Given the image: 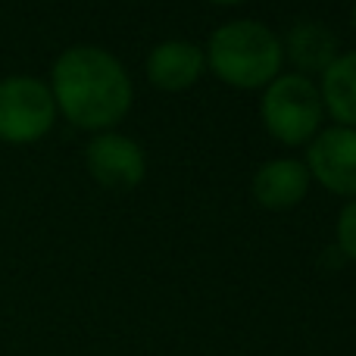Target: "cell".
Instances as JSON below:
<instances>
[{
    "mask_svg": "<svg viewBox=\"0 0 356 356\" xmlns=\"http://www.w3.org/2000/svg\"><path fill=\"white\" fill-rule=\"evenodd\" d=\"M50 94L56 113L85 131H113L131 110L135 88L119 56L94 44H75L56 56L50 69Z\"/></svg>",
    "mask_w": 356,
    "mask_h": 356,
    "instance_id": "obj_1",
    "label": "cell"
},
{
    "mask_svg": "<svg viewBox=\"0 0 356 356\" xmlns=\"http://www.w3.org/2000/svg\"><path fill=\"white\" fill-rule=\"evenodd\" d=\"M144 72H147V81L156 91L178 94L197 85V79L207 72V56H203V47H197L194 41L169 38L147 54Z\"/></svg>",
    "mask_w": 356,
    "mask_h": 356,
    "instance_id": "obj_7",
    "label": "cell"
},
{
    "mask_svg": "<svg viewBox=\"0 0 356 356\" xmlns=\"http://www.w3.org/2000/svg\"><path fill=\"white\" fill-rule=\"evenodd\" d=\"M282 50L300 69V75L309 79V72L322 75L338 60V35L316 19H300V22L291 25L288 38L282 41Z\"/></svg>",
    "mask_w": 356,
    "mask_h": 356,
    "instance_id": "obj_9",
    "label": "cell"
},
{
    "mask_svg": "<svg viewBox=\"0 0 356 356\" xmlns=\"http://www.w3.org/2000/svg\"><path fill=\"white\" fill-rule=\"evenodd\" d=\"M307 172L325 191L341 197H356V129L332 125L319 131L307 147Z\"/></svg>",
    "mask_w": 356,
    "mask_h": 356,
    "instance_id": "obj_6",
    "label": "cell"
},
{
    "mask_svg": "<svg viewBox=\"0 0 356 356\" xmlns=\"http://www.w3.org/2000/svg\"><path fill=\"white\" fill-rule=\"evenodd\" d=\"M209 3H216V6H238V3H244V0H209Z\"/></svg>",
    "mask_w": 356,
    "mask_h": 356,
    "instance_id": "obj_12",
    "label": "cell"
},
{
    "mask_svg": "<svg viewBox=\"0 0 356 356\" xmlns=\"http://www.w3.org/2000/svg\"><path fill=\"white\" fill-rule=\"evenodd\" d=\"M350 22H353V31H356V3H353V13H350Z\"/></svg>",
    "mask_w": 356,
    "mask_h": 356,
    "instance_id": "obj_13",
    "label": "cell"
},
{
    "mask_svg": "<svg viewBox=\"0 0 356 356\" xmlns=\"http://www.w3.org/2000/svg\"><path fill=\"white\" fill-rule=\"evenodd\" d=\"M259 116L275 141L288 147L309 144L319 135L322 116H325L319 85L300 72H282L263 88Z\"/></svg>",
    "mask_w": 356,
    "mask_h": 356,
    "instance_id": "obj_3",
    "label": "cell"
},
{
    "mask_svg": "<svg viewBox=\"0 0 356 356\" xmlns=\"http://www.w3.org/2000/svg\"><path fill=\"white\" fill-rule=\"evenodd\" d=\"M56 104L50 85L35 75H6L0 79V141L25 144L41 141L56 122Z\"/></svg>",
    "mask_w": 356,
    "mask_h": 356,
    "instance_id": "obj_4",
    "label": "cell"
},
{
    "mask_svg": "<svg viewBox=\"0 0 356 356\" xmlns=\"http://www.w3.org/2000/svg\"><path fill=\"white\" fill-rule=\"evenodd\" d=\"M338 247H341V253H344L347 259H353L356 263V197L350 203H347L344 209H341V216H338Z\"/></svg>",
    "mask_w": 356,
    "mask_h": 356,
    "instance_id": "obj_11",
    "label": "cell"
},
{
    "mask_svg": "<svg viewBox=\"0 0 356 356\" xmlns=\"http://www.w3.org/2000/svg\"><path fill=\"white\" fill-rule=\"evenodd\" d=\"M85 166L97 184L110 191H131L147 175V156L135 138L122 131H100L85 147Z\"/></svg>",
    "mask_w": 356,
    "mask_h": 356,
    "instance_id": "obj_5",
    "label": "cell"
},
{
    "mask_svg": "<svg viewBox=\"0 0 356 356\" xmlns=\"http://www.w3.org/2000/svg\"><path fill=\"white\" fill-rule=\"evenodd\" d=\"M203 56L216 79L244 91L266 88L272 79L282 75L284 66L282 38L269 25L253 22V19H234V22L219 25L209 35Z\"/></svg>",
    "mask_w": 356,
    "mask_h": 356,
    "instance_id": "obj_2",
    "label": "cell"
},
{
    "mask_svg": "<svg viewBox=\"0 0 356 356\" xmlns=\"http://www.w3.org/2000/svg\"><path fill=\"white\" fill-rule=\"evenodd\" d=\"M309 181H313V178H309L307 166H303L300 160L278 156V160H269L257 169L250 194L263 209L284 213V209H294L297 203L307 197Z\"/></svg>",
    "mask_w": 356,
    "mask_h": 356,
    "instance_id": "obj_8",
    "label": "cell"
},
{
    "mask_svg": "<svg viewBox=\"0 0 356 356\" xmlns=\"http://www.w3.org/2000/svg\"><path fill=\"white\" fill-rule=\"evenodd\" d=\"M322 106L344 129H356V50L338 54V60L322 72Z\"/></svg>",
    "mask_w": 356,
    "mask_h": 356,
    "instance_id": "obj_10",
    "label": "cell"
}]
</instances>
